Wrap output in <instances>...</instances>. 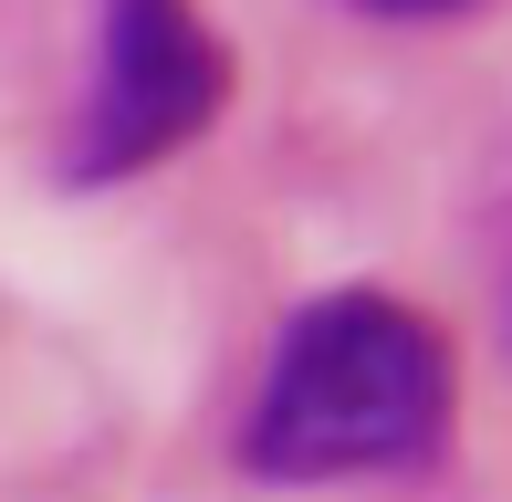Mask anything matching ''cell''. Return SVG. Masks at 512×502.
<instances>
[{
  "mask_svg": "<svg viewBox=\"0 0 512 502\" xmlns=\"http://www.w3.org/2000/svg\"><path fill=\"white\" fill-rule=\"evenodd\" d=\"M450 408H460L450 335L408 293L345 283L283 314L262 377H251V408H241V471L272 492L429 471L450 440Z\"/></svg>",
  "mask_w": 512,
  "mask_h": 502,
  "instance_id": "cell-1",
  "label": "cell"
},
{
  "mask_svg": "<svg viewBox=\"0 0 512 502\" xmlns=\"http://www.w3.org/2000/svg\"><path fill=\"white\" fill-rule=\"evenodd\" d=\"M220 105H230V42L168 0H115V11H95L74 136H63V189L147 178L157 157L220 126Z\"/></svg>",
  "mask_w": 512,
  "mask_h": 502,
  "instance_id": "cell-2",
  "label": "cell"
}]
</instances>
